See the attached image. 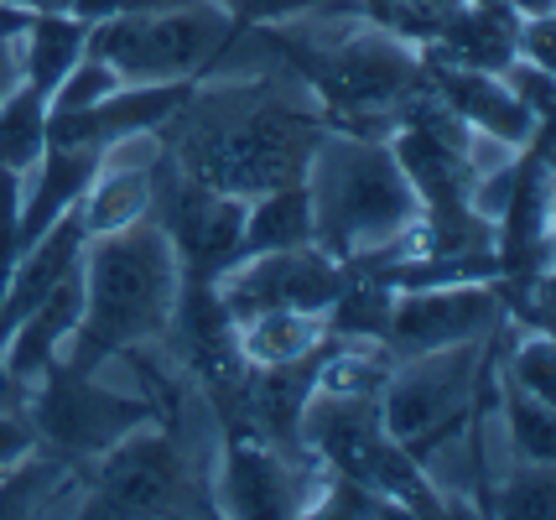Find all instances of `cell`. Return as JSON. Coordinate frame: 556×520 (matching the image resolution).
<instances>
[{
	"label": "cell",
	"mask_w": 556,
	"mask_h": 520,
	"mask_svg": "<svg viewBox=\"0 0 556 520\" xmlns=\"http://www.w3.org/2000/svg\"><path fill=\"white\" fill-rule=\"evenodd\" d=\"M125 78L104 63V58H94V52H84L78 63H73L68 74H63V84L52 89L48 110H84V104H99L104 94H115Z\"/></svg>",
	"instance_id": "obj_28"
},
{
	"label": "cell",
	"mask_w": 556,
	"mask_h": 520,
	"mask_svg": "<svg viewBox=\"0 0 556 520\" xmlns=\"http://www.w3.org/2000/svg\"><path fill=\"white\" fill-rule=\"evenodd\" d=\"M515 52H520V16L509 5L463 0L458 16L437 31L432 48H421V58L427 63H453V68H479V74H500Z\"/></svg>",
	"instance_id": "obj_18"
},
{
	"label": "cell",
	"mask_w": 556,
	"mask_h": 520,
	"mask_svg": "<svg viewBox=\"0 0 556 520\" xmlns=\"http://www.w3.org/2000/svg\"><path fill=\"white\" fill-rule=\"evenodd\" d=\"M489 411H494L500 427H505L515 464H556V401L531 396L526 385H515V380H505V375H494Z\"/></svg>",
	"instance_id": "obj_22"
},
{
	"label": "cell",
	"mask_w": 556,
	"mask_h": 520,
	"mask_svg": "<svg viewBox=\"0 0 556 520\" xmlns=\"http://www.w3.org/2000/svg\"><path fill=\"white\" fill-rule=\"evenodd\" d=\"M296 437L323 473L354 479L364 490L386 495L401 516H447V499L427 469L395 443L380 421V391H328L313 385L302 406Z\"/></svg>",
	"instance_id": "obj_8"
},
{
	"label": "cell",
	"mask_w": 556,
	"mask_h": 520,
	"mask_svg": "<svg viewBox=\"0 0 556 520\" xmlns=\"http://www.w3.org/2000/svg\"><path fill=\"white\" fill-rule=\"evenodd\" d=\"M37 447H42V437H37V421L26 411V401H5L0 406V469H16Z\"/></svg>",
	"instance_id": "obj_32"
},
{
	"label": "cell",
	"mask_w": 556,
	"mask_h": 520,
	"mask_svg": "<svg viewBox=\"0 0 556 520\" xmlns=\"http://www.w3.org/2000/svg\"><path fill=\"white\" fill-rule=\"evenodd\" d=\"M515 16H552L556 11V0H505Z\"/></svg>",
	"instance_id": "obj_34"
},
{
	"label": "cell",
	"mask_w": 556,
	"mask_h": 520,
	"mask_svg": "<svg viewBox=\"0 0 556 520\" xmlns=\"http://www.w3.org/2000/svg\"><path fill=\"white\" fill-rule=\"evenodd\" d=\"M427 84H432V100L463 121L473 136L494 141L500 151H520L531 147L546 125L535 121L526 104L515 100L500 74H479V68H453V63H427Z\"/></svg>",
	"instance_id": "obj_15"
},
{
	"label": "cell",
	"mask_w": 556,
	"mask_h": 520,
	"mask_svg": "<svg viewBox=\"0 0 556 520\" xmlns=\"http://www.w3.org/2000/svg\"><path fill=\"white\" fill-rule=\"evenodd\" d=\"M22 84V52H16V37H0V100Z\"/></svg>",
	"instance_id": "obj_33"
},
{
	"label": "cell",
	"mask_w": 556,
	"mask_h": 520,
	"mask_svg": "<svg viewBox=\"0 0 556 520\" xmlns=\"http://www.w3.org/2000/svg\"><path fill=\"white\" fill-rule=\"evenodd\" d=\"M78 313H84V271L73 266L31 313H22L0 333V370H5V380L31 391L42 380V370H52L63 359L73 328H78Z\"/></svg>",
	"instance_id": "obj_16"
},
{
	"label": "cell",
	"mask_w": 556,
	"mask_h": 520,
	"mask_svg": "<svg viewBox=\"0 0 556 520\" xmlns=\"http://www.w3.org/2000/svg\"><path fill=\"white\" fill-rule=\"evenodd\" d=\"M48 151V94L16 84L0 100V173L26 177Z\"/></svg>",
	"instance_id": "obj_24"
},
{
	"label": "cell",
	"mask_w": 556,
	"mask_h": 520,
	"mask_svg": "<svg viewBox=\"0 0 556 520\" xmlns=\"http://www.w3.org/2000/svg\"><path fill=\"white\" fill-rule=\"evenodd\" d=\"M302 188L313 208V245L343 266L416 250L421 203L386 136L328 130L307 162Z\"/></svg>",
	"instance_id": "obj_4"
},
{
	"label": "cell",
	"mask_w": 556,
	"mask_h": 520,
	"mask_svg": "<svg viewBox=\"0 0 556 520\" xmlns=\"http://www.w3.org/2000/svg\"><path fill=\"white\" fill-rule=\"evenodd\" d=\"M250 37L270 52V63L302 78L328 130L390 136L432 94L427 58L375 16H307V22L250 26Z\"/></svg>",
	"instance_id": "obj_2"
},
{
	"label": "cell",
	"mask_w": 556,
	"mask_h": 520,
	"mask_svg": "<svg viewBox=\"0 0 556 520\" xmlns=\"http://www.w3.org/2000/svg\"><path fill=\"white\" fill-rule=\"evenodd\" d=\"M78 271H84V313L63 348V365L110 370L125 348L156 344L167 333L182 292V266L172 240L151 219L115 234H94L84 245Z\"/></svg>",
	"instance_id": "obj_3"
},
{
	"label": "cell",
	"mask_w": 556,
	"mask_h": 520,
	"mask_svg": "<svg viewBox=\"0 0 556 520\" xmlns=\"http://www.w3.org/2000/svg\"><path fill=\"white\" fill-rule=\"evenodd\" d=\"M73 516H214V453L177 437L172 427L146 421L115 447H104L94 464H78Z\"/></svg>",
	"instance_id": "obj_6"
},
{
	"label": "cell",
	"mask_w": 556,
	"mask_h": 520,
	"mask_svg": "<svg viewBox=\"0 0 556 520\" xmlns=\"http://www.w3.org/2000/svg\"><path fill=\"white\" fill-rule=\"evenodd\" d=\"M244 48V26L218 0H167L130 5L89 26V48L125 84H198L229 68Z\"/></svg>",
	"instance_id": "obj_7"
},
{
	"label": "cell",
	"mask_w": 556,
	"mask_h": 520,
	"mask_svg": "<svg viewBox=\"0 0 556 520\" xmlns=\"http://www.w3.org/2000/svg\"><path fill=\"white\" fill-rule=\"evenodd\" d=\"M240 26H281L307 16H364L359 0H218Z\"/></svg>",
	"instance_id": "obj_27"
},
{
	"label": "cell",
	"mask_w": 556,
	"mask_h": 520,
	"mask_svg": "<svg viewBox=\"0 0 556 520\" xmlns=\"http://www.w3.org/2000/svg\"><path fill=\"white\" fill-rule=\"evenodd\" d=\"M26 411L37 421L42 447L68 464H94L104 447H115L125 432L151 421L141 391L104 385V370H73L63 359L26 391Z\"/></svg>",
	"instance_id": "obj_10"
},
{
	"label": "cell",
	"mask_w": 556,
	"mask_h": 520,
	"mask_svg": "<svg viewBox=\"0 0 556 520\" xmlns=\"http://www.w3.org/2000/svg\"><path fill=\"white\" fill-rule=\"evenodd\" d=\"M509 89H515V100L531 110L541 125H552V94H556V68H541L531 58H509L505 68H500Z\"/></svg>",
	"instance_id": "obj_31"
},
{
	"label": "cell",
	"mask_w": 556,
	"mask_h": 520,
	"mask_svg": "<svg viewBox=\"0 0 556 520\" xmlns=\"http://www.w3.org/2000/svg\"><path fill=\"white\" fill-rule=\"evenodd\" d=\"M323 469L307 458V447H281L250 432L224 427L214 447V516H313Z\"/></svg>",
	"instance_id": "obj_11"
},
{
	"label": "cell",
	"mask_w": 556,
	"mask_h": 520,
	"mask_svg": "<svg viewBox=\"0 0 556 520\" xmlns=\"http://www.w3.org/2000/svg\"><path fill=\"white\" fill-rule=\"evenodd\" d=\"M244 203L250 199H235V193L193 177L156 147V156H151V214L146 219L172 240L182 281L214 287L218 276L240 261Z\"/></svg>",
	"instance_id": "obj_9"
},
{
	"label": "cell",
	"mask_w": 556,
	"mask_h": 520,
	"mask_svg": "<svg viewBox=\"0 0 556 520\" xmlns=\"http://www.w3.org/2000/svg\"><path fill=\"white\" fill-rule=\"evenodd\" d=\"M22 177L0 173V302H5V287H11V271L22 261Z\"/></svg>",
	"instance_id": "obj_30"
},
{
	"label": "cell",
	"mask_w": 556,
	"mask_h": 520,
	"mask_svg": "<svg viewBox=\"0 0 556 520\" xmlns=\"http://www.w3.org/2000/svg\"><path fill=\"white\" fill-rule=\"evenodd\" d=\"M296 245H313V208H307V188L302 182L255 193L244 203L240 255H266V250H296Z\"/></svg>",
	"instance_id": "obj_23"
},
{
	"label": "cell",
	"mask_w": 556,
	"mask_h": 520,
	"mask_svg": "<svg viewBox=\"0 0 556 520\" xmlns=\"http://www.w3.org/2000/svg\"><path fill=\"white\" fill-rule=\"evenodd\" d=\"M99 162H104V151H94V147L48 141L42 162L22 177V240L26 245H31L42 229H52V224L78 203V193L89 188V177L99 173Z\"/></svg>",
	"instance_id": "obj_19"
},
{
	"label": "cell",
	"mask_w": 556,
	"mask_h": 520,
	"mask_svg": "<svg viewBox=\"0 0 556 520\" xmlns=\"http://www.w3.org/2000/svg\"><path fill=\"white\" fill-rule=\"evenodd\" d=\"M235 354L240 365L270 370V365H296L328 348V313H302V307H255V313H235Z\"/></svg>",
	"instance_id": "obj_17"
},
{
	"label": "cell",
	"mask_w": 556,
	"mask_h": 520,
	"mask_svg": "<svg viewBox=\"0 0 556 520\" xmlns=\"http://www.w3.org/2000/svg\"><path fill=\"white\" fill-rule=\"evenodd\" d=\"M328 121L302 78L270 63V74H208L188 89L156 147L177 167L214 182L235 199H255L307 177Z\"/></svg>",
	"instance_id": "obj_1"
},
{
	"label": "cell",
	"mask_w": 556,
	"mask_h": 520,
	"mask_svg": "<svg viewBox=\"0 0 556 520\" xmlns=\"http://www.w3.org/2000/svg\"><path fill=\"white\" fill-rule=\"evenodd\" d=\"M349 287V266L333 261L323 245L266 250V255H240L229 271L214 281L224 313H255V307H302V313H328L339 292Z\"/></svg>",
	"instance_id": "obj_13"
},
{
	"label": "cell",
	"mask_w": 556,
	"mask_h": 520,
	"mask_svg": "<svg viewBox=\"0 0 556 520\" xmlns=\"http://www.w3.org/2000/svg\"><path fill=\"white\" fill-rule=\"evenodd\" d=\"M500 328H509V322L494 281L406 287V292H390L380 348H386V359H406V354H427V348L494 339Z\"/></svg>",
	"instance_id": "obj_12"
},
{
	"label": "cell",
	"mask_w": 556,
	"mask_h": 520,
	"mask_svg": "<svg viewBox=\"0 0 556 520\" xmlns=\"http://www.w3.org/2000/svg\"><path fill=\"white\" fill-rule=\"evenodd\" d=\"M556 464H515L509 473L489 479L484 516H520V520H552L556 516Z\"/></svg>",
	"instance_id": "obj_25"
},
{
	"label": "cell",
	"mask_w": 556,
	"mask_h": 520,
	"mask_svg": "<svg viewBox=\"0 0 556 520\" xmlns=\"http://www.w3.org/2000/svg\"><path fill=\"white\" fill-rule=\"evenodd\" d=\"M458 5L463 0H380L375 5V22L421 52V48H432L437 31L458 16Z\"/></svg>",
	"instance_id": "obj_26"
},
{
	"label": "cell",
	"mask_w": 556,
	"mask_h": 520,
	"mask_svg": "<svg viewBox=\"0 0 556 520\" xmlns=\"http://www.w3.org/2000/svg\"><path fill=\"white\" fill-rule=\"evenodd\" d=\"M151 156H156V141H151ZM151 156L146 162H125L121 151H110L99 162V173L89 177V188L73 203V214H78L89 240L130 229V224H141L151 214Z\"/></svg>",
	"instance_id": "obj_20"
},
{
	"label": "cell",
	"mask_w": 556,
	"mask_h": 520,
	"mask_svg": "<svg viewBox=\"0 0 556 520\" xmlns=\"http://www.w3.org/2000/svg\"><path fill=\"white\" fill-rule=\"evenodd\" d=\"M313 516H354V520H380V516H401L386 495L364 490L354 479H339V473H323L313 499Z\"/></svg>",
	"instance_id": "obj_29"
},
{
	"label": "cell",
	"mask_w": 556,
	"mask_h": 520,
	"mask_svg": "<svg viewBox=\"0 0 556 520\" xmlns=\"http://www.w3.org/2000/svg\"><path fill=\"white\" fill-rule=\"evenodd\" d=\"M500 339L505 328L494 339L390 359L386 385H380V421L421 469L489 417Z\"/></svg>",
	"instance_id": "obj_5"
},
{
	"label": "cell",
	"mask_w": 556,
	"mask_h": 520,
	"mask_svg": "<svg viewBox=\"0 0 556 520\" xmlns=\"http://www.w3.org/2000/svg\"><path fill=\"white\" fill-rule=\"evenodd\" d=\"M121 11H130V5H167V0H115Z\"/></svg>",
	"instance_id": "obj_36"
},
{
	"label": "cell",
	"mask_w": 556,
	"mask_h": 520,
	"mask_svg": "<svg viewBox=\"0 0 556 520\" xmlns=\"http://www.w3.org/2000/svg\"><path fill=\"white\" fill-rule=\"evenodd\" d=\"M26 16H31V11H16V5H0V37H16V31L26 26Z\"/></svg>",
	"instance_id": "obj_35"
},
{
	"label": "cell",
	"mask_w": 556,
	"mask_h": 520,
	"mask_svg": "<svg viewBox=\"0 0 556 520\" xmlns=\"http://www.w3.org/2000/svg\"><path fill=\"white\" fill-rule=\"evenodd\" d=\"M89 48V22L78 16H52V11H37L26 16V26L16 31V52H22V84L42 89L52 100V89L63 84L73 63Z\"/></svg>",
	"instance_id": "obj_21"
},
{
	"label": "cell",
	"mask_w": 556,
	"mask_h": 520,
	"mask_svg": "<svg viewBox=\"0 0 556 520\" xmlns=\"http://www.w3.org/2000/svg\"><path fill=\"white\" fill-rule=\"evenodd\" d=\"M188 89H193V84H121L115 94H104L99 104L48 110V141L94 147L110 156V151L125 147V141L156 136V130L177 115V104L188 100Z\"/></svg>",
	"instance_id": "obj_14"
}]
</instances>
